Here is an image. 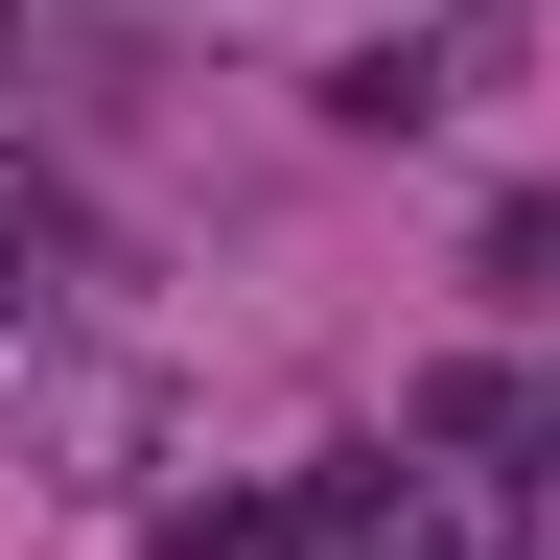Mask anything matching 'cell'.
I'll use <instances>...</instances> for the list:
<instances>
[{
  "instance_id": "1",
  "label": "cell",
  "mask_w": 560,
  "mask_h": 560,
  "mask_svg": "<svg viewBox=\"0 0 560 560\" xmlns=\"http://www.w3.org/2000/svg\"><path fill=\"white\" fill-rule=\"evenodd\" d=\"M327 117H350V140H397V117H444V70H420V47H350V70H327Z\"/></svg>"
}]
</instances>
